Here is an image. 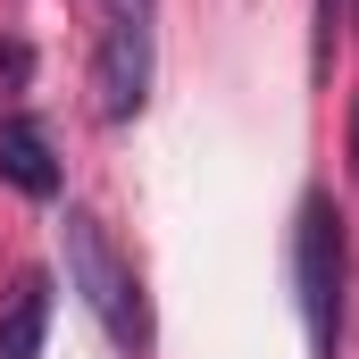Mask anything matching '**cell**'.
I'll return each mask as SVG.
<instances>
[{"mask_svg":"<svg viewBox=\"0 0 359 359\" xmlns=\"http://www.w3.org/2000/svg\"><path fill=\"white\" fill-rule=\"evenodd\" d=\"M351 176H359V100H351Z\"/></svg>","mask_w":359,"mask_h":359,"instance_id":"7","label":"cell"},{"mask_svg":"<svg viewBox=\"0 0 359 359\" xmlns=\"http://www.w3.org/2000/svg\"><path fill=\"white\" fill-rule=\"evenodd\" d=\"M50 334V276H17L0 301V359H42Z\"/></svg>","mask_w":359,"mask_h":359,"instance_id":"5","label":"cell"},{"mask_svg":"<svg viewBox=\"0 0 359 359\" xmlns=\"http://www.w3.org/2000/svg\"><path fill=\"white\" fill-rule=\"evenodd\" d=\"M343 284H351L343 209L326 192H301V217H292V292H301L309 359H343Z\"/></svg>","mask_w":359,"mask_h":359,"instance_id":"2","label":"cell"},{"mask_svg":"<svg viewBox=\"0 0 359 359\" xmlns=\"http://www.w3.org/2000/svg\"><path fill=\"white\" fill-rule=\"evenodd\" d=\"M0 184L25 201H59V151L34 117H0Z\"/></svg>","mask_w":359,"mask_h":359,"instance_id":"4","label":"cell"},{"mask_svg":"<svg viewBox=\"0 0 359 359\" xmlns=\"http://www.w3.org/2000/svg\"><path fill=\"white\" fill-rule=\"evenodd\" d=\"M159 76V25L151 17H100V50H92V92L109 126H134Z\"/></svg>","mask_w":359,"mask_h":359,"instance_id":"3","label":"cell"},{"mask_svg":"<svg viewBox=\"0 0 359 359\" xmlns=\"http://www.w3.org/2000/svg\"><path fill=\"white\" fill-rule=\"evenodd\" d=\"M343 25H351V0H318V67L334 59V42H343Z\"/></svg>","mask_w":359,"mask_h":359,"instance_id":"6","label":"cell"},{"mask_svg":"<svg viewBox=\"0 0 359 359\" xmlns=\"http://www.w3.org/2000/svg\"><path fill=\"white\" fill-rule=\"evenodd\" d=\"M59 259H67L76 301L100 318V334H109L126 359H151V343H159V326H151V292H142V276L126 268V251L109 243V226H100L92 209H67V217H59Z\"/></svg>","mask_w":359,"mask_h":359,"instance_id":"1","label":"cell"}]
</instances>
